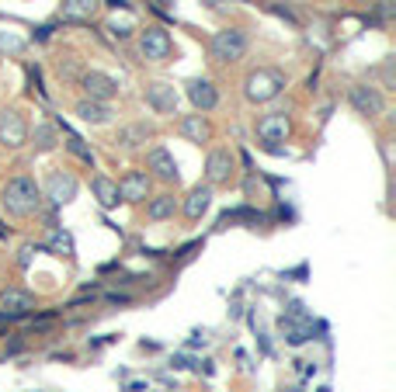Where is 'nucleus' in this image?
I'll return each instance as SVG.
<instances>
[{"label": "nucleus", "instance_id": "nucleus-1", "mask_svg": "<svg viewBox=\"0 0 396 392\" xmlns=\"http://www.w3.org/2000/svg\"><path fill=\"white\" fill-rule=\"evenodd\" d=\"M0 202L15 219H28L42 208V188L28 177V174H15L4 181V191H0Z\"/></svg>", "mask_w": 396, "mask_h": 392}, {"label": "nucleus", "instance_id": "nucleus-2", "mask_svg": "<svg viewBox=\"0 0 396 392\" xmlns=\"http://www.w3.org/2000/svg\"><path fill=\"white\" fill-rule=\"evenodd\" d=\"M285 91V73L282 70H271V66H258L244 77V98L251 105H268L275 101L278 94Z\"/></svg>", "mask_w": 396, "mask_h": 392}, {"label": "nucleus", "instance_id": "nucleus-3", "mask_svg": "<svg viewBox=\"0 0 396 392\" xmlns=\"http://www.w3.org/2000/svg\"><path fill=\"white\" fill-rule=\"evenodd\" d=\"M247 46H251V39H247L244 28H223V32L213 35L209 53H213L216 63H237V60L247 56Z\"/></svg>", "mask_w": 396, "mask_h": 392}, {"label": "nucleus", "instance_id": "nucleus-4", "mask_svg": "<svg viewBox=\"0 0 396 392\" xmlns=\"http://www.w3.org/2000/svg\"><path fill=\"white\" fill-rule=\"evenodd\" d=\"M139 56L146 63H167L174 56V39L163 28H146L139 32Z\"/></svg>", "mask_w": 396, "mask_h": 392}, {"label": "nucleus", "instance_id": "nucleus-5", "mask_svg": "<svg viewBox=\"0 0 396 392\" xmlns=\"http://www.w3.org/2000/svg\"><path fill=\"white\" fill-rule=\"evenodd\" d=\"M28 143V122L18 108H4L0 112V146L8 150H21Z\"/></svg>", "mask_w": 396, "mask_h": 392}, {"label": "nucleus", "instance_id": "nucleus-6", "mask_svg": "<svg viewBox=\"0 0 396 392\" xmlns=\"http://www.w3.org/2000/svg\"><path fill=\"white\" fill-rule=\"evenodd\" d=\"M35 312V295L18 288V285H8L4 292H0V316L4 319H25Z\"/></svg>", "mask_w": 396, "mask_h": 392}, {"label": "nucleus", "instance_id": "nucleus-7", "mask_svg": "<svg viewBox=\"0 0 396 392\" xmlns=\"http://www.w3.org/2000/svg\"><path fill=\"white\" fill-rule=\"evenodd\" d=\"M77 177L70 174V170H53L49 177H46V198L60 208V205H70L73 198H77Z\"/></svg>", "mask_w": 396, "mask_h": 392}, {"label": "nucleus", "instance_id": "nucleus-8", "mask_svg": "<svg viewBox=\"0 0 396 392\" xmlns=\"http://www.w3.org/2000/svg\"><path fill=\"white\" fill-rule=\"evenodd\" d=\"M292 132V122L285 112H271V115H261L258 118V139L264 146H275V143H285Z\"/></svg>", "mask_w": 396, "mask_h": 392}, {"label": "nucleus", "instance_id": "nucleus-9", "mask_svg": "<svg viewBox=\"0 0 396 392\" xmlns=\"http://www.w3.org/2000/svg\"><path fill=\"white\" fill-rule=\"evenodd\" d=\"M348 98H351V108H354L358 115H368V118H379L382 108H386L382 94H379L375 87H368V84H354V87L348 91Z\"/></svg>", "mask_w": 396, "mask_h": 392}, {"label": "nucleus", "instance_id": "nucleus-10", "mask_svg": "<svg viewBox=\"0 0 396 392\" xmlns=\"http://www.w3.org/2000/svg\"><path fill=\"white\" fill-rule=\"evenodd\" d=\"M146 170H153V177H160L163 184H177V181H181L177 160H174L170 150H163V146H153V150L146 153Z\"/></svg>", "mask_w": 396, "mask_h": 392}, {"label": "nucleus", "instance_id": "nucleus-11", "mask_svg": "<svg viewBox=\"0 0 396 392\" xmlns=\"http://www.w3.org/2000/svg\"><path fill=\"white\" fill-rule=\"evenodd\" d=\"M233 174H237V167H233V153H230V150H213L209 160H206V181H209V188H216V184H230Z\"/></svg>", "mask_w": 396, "mask_h": 392}, {"label": "nucleus", "instance_id": "nucleus-12", "mask_svg": "<svg viewBox=\"0 0 396 392\" xmlns=\"http://www.w3.org/2000/svg\"><path fill=\"white\" fill-rule=\"evenodd\" d=\"M80 87H84L87 101H101V105H108V101L118 94V84H115L108 73H98V70L84 73V77H80Z\"/></svg>", "mask_w": 396, "mask_h": 392}, {"label": "nucleus", "instance_id": "nucleus-13", "mask_svg": "<svg viewBox=\"0 0 396 392\" xmlns=\"http://www.w3.org/2000/svg\"><path fill=\"white\" fill-rule=\"evenodd\" d=\"M146 105L156 112V115H177V91L174 84H146Z\"/></svg>", "mask_w": 396, "mask_h": 392}, {"label": "nucleus", "instance_id": "nucleus-14", "mask_svg": "<svg viewBox=\"0 0 396 392\" xmlns=\"http://www.w3.org/2000/svg\"><path fill=\"white\" fill-rule=\"evenodd\" d=\"M118 198L129 202V205L150 198V174H146V170H129V174H122V181H118Z\"/></svg>", "mask_w": 396, "mask_h": 392}, {"label": "nucleus", "instance_id": "nucleus-15", "mask_svg": "<svg viewBox=\"0 0 396 392\" xmlns=\"http://www.w3.org/2000/svg\"><path fill=\"white\" fill-rule=\"evenodd\" d=\"M209 205H213V188L209 184H198V188H191L188 191V198H184V205H181V212H184V219L188 222H198L206 212H209Z\"/></svg>", "mask_w": 396, "mask_h": 392}, {"label": "nucleus", "instance_id": "nucleus-16", "mask_svg": "<svg viewBox=\"0 0 396 392\" xmlns=\"http://www.w3.org/2000/svg\"><path fill=\"white\" fill-rule=\"evenodd\" d=\"M188 101H191V105L198 108V115H206V112H213V108H216L219 94H216L213 80L198 77V80H191V84H188Z\"/></svg>", "mask_w": 396, "mask_h": 392}, {"label": "nucleus", "instance_id": "nucleus-17", "mask_svg": "<svg viewBox=\"0 0 396 392\" xmlns=\"http://www.w3.org/2000/svg\"><path fill=\"white\" fill-rule=\"evenodd\" d=\"M177 132H181L188 143H198V146L213 139V129H209L206 115H184V118L177 122Z\"/></svg>", "mask_w": 396, "mask_h": 392}, {"label": "nucleus", "instance_id": "nucleus-18", "mask_svg": "<svg viewBox=\"0 0 396 392\" xmlns=\"http://www.w3.org/2000/svg\"><path fill=\"white\" fill-rule=\"evenodd\" d=\"M98 8H101V0H63L60 15L66 21H91L98 15Z\"/></svg>", "mask_w": 396, "mask_h": 392}, {"label": "nucleus", "instance_id": "nucleus-19", "mask_svg": "<svg viewBox=\"0 0 396 392\" xmlns=\"http://www.w3.org/2000/svg\"><path fill=\"white\" fill-rule=\"evenodd\" d=\"M174 212H177V198H174L170 191H163V195H153V198L146 202V219H153V222L174 219Z\"/></svg>", "mask_w": 396, "mask_h": 392}, {"label": "nucleus", "instance_id": "nucleus-20", "mask_svg": "<svg viewBox=\"0 0 396 392\" xmlns=\"http://www.w3.org/2000/svg\"><path fill=\"white\" fill-rule=\"evenodd\" d=\"M73 112H77L80 122H91V125H105V122L111 118V108H108V105H101V101H87V98L77 101Z\"/></svg>", "mask_w": 396, "mask_h": 392}, {"label": "nucleus", "instance_id": "nucleus-21", "mask_svg": "<svg viewBox=\"0 0 396 392\" xmlns=\"http://www.w3.org/2000/svg\"><path fill=\"white\" fill-rule=\"evenodd\" d=\"M153 136V129L146 125V122H136V125H125V129H118V136H115V146H122V150H136L139 143H146Z\"/></svg>", "mask_w": 396, "mask_h": 392}, {"label": "nucleus", "instance_id": "nucleus-22", "mask_svg": "<svg viewBox=\"0 0 396 392\" xmlns=\"http://www.w3.org/2000/svg\"><path fill=\"white\" fill-rule=\"evenodd\" d=\"M91 191H94V198H98L101 208H115V205L122 202V198H118V184L108 181V177H101V174L91 181Z\"/></svg>", "mask_w": 396, "mask_h": 392}, {"label": "nucleus", "instance_id": "nucleus-23", "mask_svg": "<svg viewBox=\"0 0 396 392\" xmlns=\"http://www.w3.org/2000/svg\"><path fill=\"white\" fill-rule=\"evenodd\" d=\"M230 222H251V226H258V222H264V212H258L251 205H237V208H230V212L219 215V226H230Z\"/></svg>", "mask_w": 396, "mask_h": 392}, {"label": "nucleus", "instance_id": "nucleus-24", "mask_svg": "<svg viewBox=\"0 0 396 392\" xmlns=\"http://www.w3.org/2000/svg\"><path fill=\"white\" fill-rule=\"evenodd\" d=\"M63 136H66V150H70L73 157H80L87 167H94V153H91V146H84V139H80L77 132H70L66 125H63Z\"/></svg>", "mask_w": 396, "mask_h": 392}, {"label": "nucleus", "instance_id": "nucleus-25", "mask_svg": "<svg viewBox=\"0 0 396 392\" xmlns=\"http://www.w3.org/2000/svg\"><path fill=\"white\" fill-rule=\"evenodd\" d=\"M39 250H53V253H60V257H70V253H73V240H70V233L53 229V233H49V243L39 247Z\"/></svg>", "mask_w": 396, "mask_h": 392}, {"label": "nucleus", "instance_id": "nucleus-26", "mask_svg": "<svg viewBox=\"0 0 396 392\" xmlns=\"http://www.w3.org/2000/svg\"><path fill=\"white\" fill-rule=\"evenodd\" d=\"M56 146V125H35V150L49 153Z\"/></svg>", "mask_w": 396, "mask_h": 392}, {"label": "nucleus", "instance_id": "nucleus-27", "mask_svg": "<svg viewBox=\"0 0 396 392\" xmlns=\"http://www.w3.org/2000/svg\"><path fill=\"white\" fill-rule=\"evenodd\" d=\"M60 77H63V80H80V77H84V73H80V63H77V60H66V63L60 60Z\"/></svg>", "mask_w": 396, "mask_h": 392}, {"label": "nucleus", "instance_id": "nucleus-28", "mask_svg": "<svg viewBox=\"0 0 396 392\" xmlns=\"http://www.w3.org/2000/svg\"><path fill=\"white\" fill-rule=\"evenodd\" d=\"M108 32H111L115 39H129V35H132L136 28H132V21H118V18H115V21L108 25Z\"/></svg>", "mask_w": 396, "mask_h": 392}, {"label": "nucleus", "instance_id": "nucleus-29", "mask_svg": "<svg viewBox=\"0 0 396 392\" xmlns=\"http://www.w3.org/2000/svg\"><path fill=\"white\" fill-rule=\"evenodd\" d=\"M28 84H32V94L39 91V98H46V87H42V77H39V66H28Z\"/></svg>", "mask_w": 396, "mask_h": 392}, {"label": "nucleus", "instance_id": "nucleus-30", "mask_svg": "<svg viewBox=\"0 0 396 392\" xmlns=\"http://www.w3.org/2000/svg\"><path fill=\"white\" fill-rule=\"evenodd\" d=\"M264 8H268V11H271V15H278V18H285V21H289V25H299V21H296V15H292V11H289V8H278V4H264Z\"/></svg>", "mask_w": 396, "mask_h": 392}, {"label": "nucleus", "instance_id": "nucleus-31", "mask_svg": "<svg viewBox=\"0 0 396 392\" xmlns=\"http://www.w3.org/2000/svg\"><path fill=\"white\" fill-rule=\"evenodd\" d=\"M32 253H39V247H32V243L21 247V253H18V267H28V264H32Z\"/></svg>", "mask_w": 396, "mask_h": 392}, {"label": "nucleus", "instance_id": "nucleus-32", "mask_svg": "<svg viewBox=\"0 0 396 392\" xmlns=\"http://www.w3.org/2000/svg\"><path fill=\"white\" fill-rule=\"evenodd\" d=\"M379 18H393V0H379Z\"/></svg>", "mask_w": 396, "mask_h": 392}, {"label": "nucleus", "instance_id": "nucleus-33", "mask_svg": "<svg viewBox=\"0 0 396 392\" xmlns=\"http://www.w3.org/2000/svg\"><path fill=\"white\" fill-rule=\"evenodd\" d=\"M206 340H209L206 333H191V340H188V347H191V350H195V347H206Z\"/></svg>", "mask_w": 396, "mask_h": 392}, {"label": "nucleus", "instance_id": "nucleus-34", "mask_svg": "<svg viewBox=\"0 0 396 392\" xmlns=\"http://www.w3.org/2000/svg\"><path fill=\"white\" fill-rule=\"evenodd\" d=\"M108 302H111V305H129L132 299H129V295H118V292H111V295H108Z\"/></svg>", "mask_w": 396, "mask_h": 392}, {"label": "nucleus", "instance_id": "nucleus-35", "mask_svg": "<svg viewBox=\"0 0 396 392\" xmlns=\"http://www.w3.org/2000/svg\"><path fill=\"white\" fill-rule=\"evenodd\" d=\"M282 278H306V264H299V267H296V271H285V274H282Z\"/></svg>", "mask_w": 396, "mask_h": 392}, {"label": "nucleus", "instance_id": "nucleus-36", "mask_svg": "<svg viewBox=\"0 0 396 392\" xmlns=\"http://www.w3.org/2000/svg\"><path fill=\"white\" fill-rule=\"evenodd\" d=\"M125 392H150V389H146V382H129Z\"/></svg>", "mask_w": 396, "mask_h": 392}, {"label": "nucleus", "instance_id": "nucleus-37", "mask_svg": "<svg viewBox=\"0 0 396 392\" xmlns=\"http://www.w3.org/2000/svg\"><path fill=\"white\" fill-rule=\"evenodd\" d=\"M49 32H53V25H42V28H35V39L42 42V39H49Z\"/></svg>", "mask_w": 396, "mask_h": 392}, {"label": "nucleus", "instance_id": "nucleus-38", "mask_svg": "<svg viewBox=\"0 0 396 392\" xmlns=\"http://www.w3.org/2000/svg\"><path fill=\"white\" fill-rule=\"evenodd\" d=\"M108 8H115V11H122V8H129V0H105Z\"/></svg>", "mask_w": 396, "mask_h": 392}, {"label": "nucleus", "instance_id": "nucleus-39", "mask_svg": "<svg viewBox=\"0 0 396 392\" xmlns=\"http://www.w3.org/2000/svg\"><path fill=\"white\" fill-rule=\"evenodd\" d=\"M174 368H191V361H188L184 354H177V357H174Z\"/></svg>", "mask_w": 396, "mask_h": 392}, {"label": "nucleus", "instance_id": "nucleus-40", "mask_svg": "<svg viewBox=\"0 0 396 392\" xmlns=\"http://www.w3.org/2000/svg\"><path fill=\"white\" fill-rule=\"evenodd\" d=\"M21 347H25V344H21V340H11V344H8V354H18V350H21Z\"/></svg>", "mask_w": 396, "mask_h": 392}, {"label": "nucleus", "instance_id": "nucleus-41", "mask_svg": "<svg viewBox=\"0 0 396 392\" xmlns=\"http://www.w3.org/2000/svg\"><path fill=\"white\" fill-rule=\"evenodd\" d=\"M4 330H8V319H4V316H0V333H4Z\"/></svg>", "mask_w": 396, "mask_h": 392}, {"label": "nucleus", "instance_id": "nucleus-42", "mask_svg": "<svg viewBox=\"0 0 396 392\" xmlns=\"http://www.w3.org/2000/svg\"><path fill=\"white\" fill-rule=\"evenodd\" d=\"M160 4H174V0H160Z\"/></svg>", "mask_w": 396, "mask_h": 392}, {"label": "nucleus", "instance_id": "nucleus-43", "mask_svg": "<svg viewBox=\"0 0 396 392\" xmlns=\"http://www.w3.org/2000/svg\"><path fill=\"white\" fill-rule=\"evenodd\" d=\"M292 392H303V389H292Z\"/></svg>", "mask_w": 396, "mask_h": 392}]
</instances>
